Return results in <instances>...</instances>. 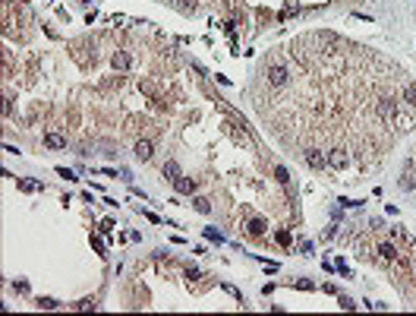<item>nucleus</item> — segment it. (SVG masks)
Returning a JSON list of instances; mask_svg holds the SVG:
<instances>
[{"label": "nucleus", "mask_w": 416, "mask_h": 316, "mask_svg": "<svg viewBox=\"0 0 416 316\" xmlns=\"http://www.w3.org/2000/svg\"><path fill=\"white\" fill-rule=\"evenodd\" d=\"M265 79H268V85H274V89H281V85H287L290 73H287V66H284V63L271 61V63L265 66Z\"/></svg>", "instance_id": "nucleus-1"}, {"label": "nucleus", "mask_w": 416, "mask_h": 316, "mask_svg": "<svg viewBox=\"0 0 416 316\" xmlns=\"http://www.w3.org/2000/svg\"><path fill=\"white\" fill-rule=\"evenodd\" d=\"M375 111H378V117H385V121H394V114L401 111V105H397V98H378V105H375Z\"/></svg>", "instance_id": "nucleus-2"}, {"label": "nucleus", "mask_w": 416, "mask_h": 316, "mask_svg": "<svg viewBox=\"0 0 416 316\" xmlns=\"http://www.w3.org/2000/svg\"><path fill=\"white\" fill-rule=\"evenodd\" d=\"M303 158H306V165H309L312 171H322V168L328 165V158H325L318 149H306V152H303Z\"/></svg>", "instance_id": "nucleus-3"}, {"label": "nucleus", "mask_w": 416, "mask_h": 316, "mask_svg": "<svg viewBox=\"0 0 416 316\" xmlns=\"http://www.w3.org/2000/svg\"><path fill=\"white\" fill-rule=\"evenodd\" d=\"M152 155H155V142L152 139H139L136 142V158L139 161H149Z\"/></svg>", "instance_id": "nucleus-4"}, {"label": "nucleus", "mask_w": 416, "mask_h": 316, "mask_svg": "<svg viewBox=\"0 0 416 316\" xmlns=\"http://www.w3.org/2000/svg\"><path fill=\"white\" fill-rule=\"evenodd\" d=\"M328 165H331V168H337V171H341V168H347V161H350V158H347V152L344 149H331V152H328Z\"/></svg>", "instance_id": "nucleus-5"}, {"label": "nucleus", "mask_w": 416, "mask_h": 316, "mask_svg": "<svg viewBox=\"0 0 416 316\" xmlns=\"http://www.w3.org/2000/svg\"><path fill=\"white\" fill-rule=\"evenodd\" d=\"M391 124L397 126V130H410V126H413V114H410V111H397Z\"/></svg>", "instance_id": "nucleus-6"}, {"label": "nucleus", "mask_w": 416, "mask_h": 316, "mask_svg": "<svg viewBox=\"0 0 416 316\" xmlns=\"http://www.w3.org/2000/svg\"><path fill=\"white\" fill-rule=\"evenodd\" d=\"M129 63H133V61H129L126 51H117V54L110 57V66H114V70H129Z\"/></svg>", "instance_id": "nucleus-7"}, {"label": "nucleus", "mask_w": 416, "mask_h": 316, "mask_svg": "<svg viewBox=\"0 0 416 316\" xmlns=\"http://www.w3.org/2000/svg\"><path fill=\"white\" fill-rule=\"evenodd\" d=\"M45 146H48V149H66V136H60V133H45Z\"/></svg>", "instance_id": "nucleus-8"}, {"label": "nucleus", "mask_w": 416, "mask_h": 316, "mask_svg": "<svg viewBox=\"0 0 416 316\" xmlns=\"http://www.w3.org/2000/svg\"><path fill=\"white\" fill-rule=\"evenodd\" d=\"M173 190H177V193H196V181H189V177H177V181H173Z\"/></svg>", "instance_id": "nucleus-9"}, {"label": "nucleus", "mask_w": 416, "mask_h": 316, "mask_svg": "<svg viewBox=\"0 0 416 316\" xmlns=\"http://www.w3.org/2000/svg\"><path fill=\"white\" fill-rule=\"evenodd\" d=\"M378 256H381L385 262H394V259H397V247H394V244H381V247H378Z\"/></svg>", "instance_id": "nucleus-10"}, {"label": "nucleus", "mask_w": 416, "mask_h": 316, "mask_svg": "<svg viewBox=\"0 0 416 316\" xmlns=\"http://www.w3.org/2000/svg\"><path fill=\"white\" fill-rule=\"evenodd\" d=\"M16 187H19L22 193H38V190H41V184H38V181H22V177L16 181Z\"/></svg>", "instance_id": "nucleus-11"}, {"label": "nucleus", "mask_w": 416, "mask_h": 316, "mask_svg": "<svg viewBox=\"0 0 416 316\" xmlns=\"http://www.w3.org/2000/svg\"><path fill=\"white\" fill-rule=\"evenodd\" d=\"M164 177H167V181H177V177H183V174H180V165H177V161H167V165H164Z\"/></svg>", "instance_id": "nucleus-12"}, {"label": "nucleus", "mask_w": 416, "mask_h": 316, "mask_svg": "<svg viewBox=\"0 0 416 316\" xmlns=\"http://www.w3.org/2000/svg\"><path fill=\"white\" fill-rule=\"evenodd\" d=\"M404 101H407L410 108H416V85H413V82L404 85Z\"/></svg>", "instance_id": "nucleus-13"}, {"label": "nucleus", "mask_w": 416, "mask_h": 316, "mask_svg": "<svg viewBox=\"0 0 416 316\" xmlns=\"http://www.w3.org/2000/svg\"><path fill=\"white\" fill-rule=\"evenodd\" d=\"M249 234H256V237L265 234V221L262 218H253V221H249Z\"/></svg>", "instance_id": "nucleus-14"}, {"label": "nucleus", "mask_w": 416, "mask_h": 316, "mask_svg": "<svg viewBox=\"0 0 416 316\" xmlns=\"http://www.w3.org/2000/svg\"><path fill=\"white\" fill-rule=\"evenodd\" d=\"M193 202H196V209H199V212H202V215H208V212H211V202H208V199H205V196H196V199H193Z\"/></svg>", "instance_id": "nucleus-15"}, {"label": "nucleus", "mask_w": 416, "mask_h": 316, "mask_svg": "<svg viewBox=\"0 0 416 316\" xmlns=\"http://www.w3.org/2000/svg\"><path fill=\"white\" fill-rule=\"evenodd\" d=\"M38 307H41V310H57V301H54V297H41V301H38Z\"/></svg>", "instance_id": "nucleus-16"}, {"label": "nucleus", "mask_w": 416, "mask_h": 316, "mask_svg": "<svg viewBox=\"0 0 416 316\" xmlns=\"http://www.w3.org/2000/svg\"><path fill=\"white\" fill-rule=\"evenodd\" d=\"M274 177H277V181H281V184H287V181H290V174H287V168H281V165H277V168H274Z\"/></svg>", "instance_id": "nucleus-17"}, {"label": "nucleus", "mask_w": 416, "mask_h": 316, "mask_svg": "<svg viewBox=\"0 0 416 316\" xmlns=\"http://www.w3.org/2000/svg\"><path fill=\"white\" fill-rule=\"evenodd\" d=\"M76 310H95V297H85V301L76 304Z\"/></svg>", "instance_id": "nucleus-18"}, {"label": "nucleus", "mask_w": 416, "mask_h": 316, "mask_svg": "<svg viewBox=\"0 0 416 316\" xmlns=\"http://www.w3.org/2000/svg\"><path fill=\"white\" fill-rule=\"evenodd\" d=\"M274 237H277V244H281V247H290V231H277Z\"/></svg>", "instance_id": "nucleus-19"}, {"label": "nucleus", "mask_w": 416, "mask_h": 316, "mask_svg": "<svg viewBox=\"0 0 416 316\" xmlns=\"http://www.w3.org/2000/svg\"><path fill=\"white\" fill-rule=\"evenodd\" d=\"M110 231H114V221L104 218V221H101V234H110Z\"/></svg>", "instance_id": "nucleus-20"}, {"label": "nucleus", "mask_w": 416, "mask_h": 316, "mask_svg": "<svg viewBox=\"0 0 416 316\" xmlns=\"http://www.w3.org/2000/svg\"><path fill=\"white\" fill-rule=\"evenodd\" d=\"M205 237H208V241H218V244H221V234L211 231V228H205Z\"/></svg>", "instance_id": "nucleus-21"}, {"label": "nucleus", "mask_w": 416, "mask_h": 316, "mask_svg": "<svg viewBox=\"0 0 416 316\" xmlns=\"http://www.w3.org/2000/svg\"><path fill=\"white\" fill-rule=\"evenodd\" d=\"M57 174H60V177H66V181H76L73 171H66V168H57Z\"/></svg>", "instance_id": "nucleus-22"}, {"label": "nucleus", "mask_w": 416, "mask_h": 316, "mask_svg": "<svg viewBox=\"0 0 416 316\" xmlns=\"http://www.w3.org/2000/svg\"><path fill=\"white\" fill-rule=\"evenodd\" d=\"M297 288H303V291H312V281H306V278H300V281H297Z\"/></svg>", "instance_id": "nucleus-23"}, {"label": "nucleus", "mask_w": 416, "mask_h": 316, "mask_svg": "<svg viewBox=\"0 0 416 316\" xmlns=\"http://www.w3.org/2000/svg\"><path fill=\"white\" fill-rule=\"evenodd\" d=\"M341 307H344V310H353V307H357V304H353L350 297H341Z\"/></svg>", "instance_id": "nucleus-24"}]
</instances>
